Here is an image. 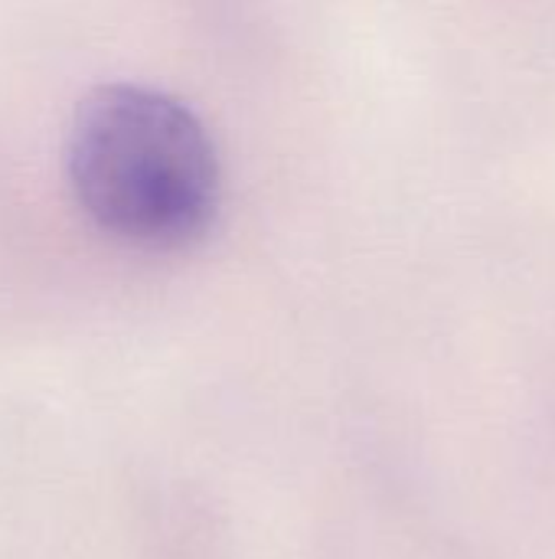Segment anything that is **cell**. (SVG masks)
<instances>
[{
    "mask_svg": "<svg viewBox=\"0 0 555 559\" xmlns=\"http://www.w3.org/2000/svg\"><path fill=\"white\" fill-rule=\"evenodd\" d=\"M69 180L82 210L137 249H180L219 206L216 151L200 118L144 85H101L69 131Z\"/></svg>",
    "mask_w": 555,
    "mask_h": 559,
    "instance_id": "obj_1",
    "label": "cell"
}]
</instances>
